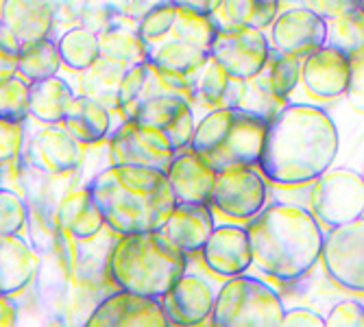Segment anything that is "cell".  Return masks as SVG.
Returning a JSON list of instances; mask_svg holds the SVG:
<instances>
[{"label":"cell","mask_w":364,"mask_h":327,"mask_svg":"<svg viewBox=\"0 0 364 327\" xmlns=\"http://www.w3.org/2000/svg\"><path fill=\"white\" fill-rule=\"evenodd\" d=\"M216 294L212 286L198 275H183L161 297L168 325H198L212 318Z\"/></svg>","instance_id":"obj_17"},{"label":"cell","mask_w":364,"mask_h":327,"mask_svg":"<svg viewBox=\"0 0 364 327\" xmlns=\"http://www.w3.org/2000/svg\"><path fill=\"white\" fill-rule=\"evenodd\" d=\"M220 11L227 22L255 26V28H271L273 20L279 14V0H223Z\"/></svg>","instance_id":"obj_26"},{"label":"cell","mask_w":364,"mask_h":327,"mask_svg":"<svg viewBox=\"0 0 364 327\" xmlns=\"http://www.w3.org/2000/svg\"><path fill=\"white\" fill-rule=\"evenodd\" d=\"M177 149L164 131L129 118L114 138V164H138V166L159 168L166 173Z\"/></svg>","instance_id":"obj_10"},{"label":"cell","mask_w":364,"mask_h":327,"mask_svg":"<svg viewBox=\"0 0 364 327\" xmlns=\"http://www.w3.org/2000/svg\"><path fill=\"white\" fill-rule=\"evenodd\" d=\"M312 214L336 227L364 216V177L351 168H329L312 181Z\"/></svg>","instance_id":"obj_7"},{"label":"cell","mask_w":364,"mask_h":327,"mask_svg":"<svg viewBox=\"0 0 364 327\" xmlns=\"http://www.w3.org/2000/svg\"><path fill=\"white\" fill-rule=\"evenodd\" d=\"M149 59L157 65L164 77L192 101L194 81L205 65V61L210 59V53L181 40H166L153 46Z\"/></svg>","instance_id":"obj_18"},{"label":"cell","mask_w":364,"mask_h":327,"mask_svg":"<svg viewBox=\"0 0 364 327\" xmlns=\"http://www.w3.org/2000/svg\"><path fill=\"white\" fill-rule=\"evenodd\" d=\"M267 177L262 175V171L251 164L231 161L216 168L210 205L231 220L249 223L267 205Z\"/></svg>","instance_id":"obj_6"},{"label":"cell","mask_w":364,"mask_h":327,"mask_svg":"<svg viewBox=\"0 0 364 327\" xmlns=\"http://www.w3.org/2000/svg\"><path fill=\"white\" fill-rule=\"evenodd\" d=\"M282 325L286 327H325V316L312 308H290L284 314Z\"/></svg>","instance_id":"obj_30"},{"label":"cell","mask_w":364,"mask_h":327,"mask_svg":"<svg viewBox=\"0 0 364 327\" xmlns=\"http://www.w3.org/2000/svg\"><path fill=\"white\" fill-rule=\"evenodd\" d=\"M349 57H351V70H349L347 98L355 112L364 114V48Z\"/></svg>","instance_id":"obj_29"},{"label":"cell","mask_w":364,"mask_h":327,"mask_svg":"<svg viewBox=\"0 0 364 327\" xmlns=\"http://www.w3.org/2000/svg\"><path fill=\"white\" fill-rule=\"evenodd\" d=\"M327 44L347 55L364 48V11L360 7L347 9L338 16L327 18Z\"/></svg>","instance_id":"obj_25"},{"label":"cell","mask_w":364,"mask_h":327,"mask_svg":"<svg viewBox=\"0 0 364 327\" xmlns=\"http://www.w3.org/2000/svg\"><path fill=\"white\" fill-rule=\"evenodd\" d=\"M325 42L327 20L308 5L279 11L271 24V46L284 55L304 59Z\"/></svg>","instance_id":"obj_11"},{"label":"cell","mask_w":364,"mask_h":327,"mask_svg":"<svg viewBox=\"0 0 364 327\" xmlns=\"http://www.w3.org/2000/svg\"><path fill=\"white\" fill-rule=\"evenodd\" d=\"M218 28H220V24L214 20V14H203V11L177 5L175 24H173L171 36L166 40H181V42H188L192 46H198L210 53Z\"/></svg>","instance_id":"obj_23"},{"label":"cell","mask_w":364,"mask_h":327,"mask_svg":"<svg viewBox=\"0 0 364 327\" xmlns=\"http://www.w3.org/2000/svg\"><path fill=\"white\" fill-rule=\"evenodd\" d=\"M210 55L238 81L251 79L269 65L271 42L262 28L227 22L220 24Z\"/></svg>","instance_id":"obj_8"},{"label":"cell","mask_w":364,"mask_h":327,"mask_svg":"<svg viewBox=\"0 0 364 327\" xmlns=\"http://www.w3.org/2000/svg\"><path fill=\"white\" fill-rule=\"evenodd\" d=\"M103 218L120 234L161 229L177 205L168 175L138 164H114L94 188Z\"/></svg>","instance_id":"obj_3"},{"label":"cell","mask_w":364,"mask_h":327,"mask_svg":"<svg viewBox=\"0 0 364 327\" xmlns=\"http://www.w3.org/2000/svg\"><path fill=\"white\" fill-rule=\"evenodd\" d=\"M203 264L220 277L242 275L253 267L251 242L247 227L240 225H216L205 247L201 249Z\"/></svg>","instance_id":"obj_14"},{"label":"cell","mask_w":364,"mask_h":327,"mask_svg":"<svg viewBox=\"0 0 364 327\" xmlns=\"http://www.w3.org/2000/svg\"><path fill=\"white\" fill-rule=\"evenodd\" d=\"M131 118L164 131L177 151L190 146L194 129H196L194 112L190 107V98H186L181 94L155 96L151 101L142 103Z\"/></svg>","instance_id":"obj_13"},{"label":"cell","mask_w":364,"mask_h":327,"mask_svg":"<svg viewBox=\"0 0 364 327\" xmlns=\"http://www.w3.org/2000/svg\"><path fill=\"white\" fill-rule=\"evenodd\" d=\"M90 323H107V325H168L164 306L144 294L136 292H116L98 308V314Z\"/></svg>","instance_id":"obj_20"},{"label":"cell","mask_w":364,"mask_h":327,"mask_svg":"<svg viewBox=\"0 0 364 327\" xmlns=\"http://www.w3.org/2000/svg\"><path fill=\"white\" fill-rule=\"evenodd\" d=\"M301 61L299 57L277 53L273 59H269V81L275 94L284 101H288V96L296 90V85L301 83Z\"/></svg>","instance_id":"obj_27"},{"label":"cell","mask_w":364,"mask_h":327,"mask_svg":"<svg viewBox=\"0 0 364 327\" xmlns=\"http://www.w3.org/2000/svg\"><path fill=\"white\" fill-rule=\"evenodd\" d=\"M216 223L210 203H177L161 225V234L190 255L201 253Z\"/></svg>","instance_id":"obj_19"},{"label":"cell","mask_w":364,"mask_h":327,"mask_svg":"<svg viewBox=\"0 0 364 327\" xmlns=\"http://www.w3.org/2000/svg\"><path fill=\"white\" fill-rule=\"evenodd\" d=\"M286 103L288 101L279 98L275 94V90L271 87L269 75L259 73V75H255V77L245 79V81L238 83V94H236L234 107L271 120L282 107H286Z\"/></svg>","instance_id":"obj_22"},{"label":"cell","mask_w":364,"mask_h":327,"mask_svg":"<svg viewBox=\"0 0 364 327\" xmlns=\"http://www.w3.org/2000/svg\"><path fill=\"white\" fill-rule=\"evenodd\" d=\"M338 155V129L316 105H286L271 120L259 171L275 186H306L332 168Z\"/></svg>","instance_id":"obj_1"},{"label":"cell","mask_w":364,"mask_h":327,"mask_svg":"<svg viewBox=\"0 0 364 327\" xmlns=\"http://www.w3.org/2000/svg\"><path fill=\"white\" fill-rule=\"evenodd\" d=\"M325 325L332 327H364V304L355 299L338 301L325 316Z\"/></svg>","instance_id":"obj_28"},{"label":"cell","mask_w":364,"mask_h":327,"mask_svg":"<svg viewBox=\"0 0 364 327\" xmlns=\"http://www.w3.org/2000/svg\"><path fill=\"white\" fill-rule=\"evenodd\" d=\"M306 5L327 20V18L338 16L347 9L358 7V0H306Z\"/></svg>","instance_id":"obj_31"},{"label":"cell","mask_w":364,"mask_h":327,"mask_svg":"<svg viewBox=\"0 0 364 327\" xmlns=\"http://www.w3.org/2000/svg\"><path fill=\"white\" fill-rule=\"evenodd\" d=\"M321 262L334 284L349 292H364V216L329 227Z\"/></svg>","instance_id":"obj_9"},{"label":"cell","mask_w":364,"mask_h":327,"mask_svg":"<svg viewBox=\"0 0 364 327\" xmlns=\"http://www.w3.org/2000/svg\"><path fill=\"white\" fill-rule=\"evenodd\" d=\"M166 175L175 190L177 203H210L216 168L208 157L196 153L192 146L175 153Z\"/></svg>","instance_id":"obj_15"},{"label":"cell","mask_w":364,"mask_h":327,"mask_svg":"<svg viewBox=\"0 0 364 327\" xmlns=\"http://www.w3.org/2000/svg\"><path fill=\"white\" fill-rule=\"evenodd\" d=\"M253 267L267 277L290 284L308 275L321 259L323 229L318 218L292 203L264 205L249 225Z\"/></svg>","instance_id":"obj_2"},{"label":"cell","mask_w":364,"mask_h":327,"mask_svg":"<svg viewBox=\"0 0 364 327\" xmlns=\"http://www.w3.org/2000/svg\"><path fill=\"white\" fill-rule=\"evenodd\" d=\"M349 70H351V57L345 50L325 42L308 57H304L301 83L312 98L332 101V98L347 94Z\"/></svg>","instance_id":"obj_12"},{"label":"cell","mask_w":364,"mask_h":327,"mask_svg":"<svg viewBox=\"0 0 364 327\" xmlns=\"http://www.w3.org/2000/svg\"><path fill=\"white\" fill-rule=\"evenodd\" d=\"M188 269V253L155 232L124 234L112 253V277L129 292L161 299Z\"/></svg>","instance_id":"obj_4"},{"label":"cell","mask_w":364,"mask_h":327,"mask_svg":"<svg viewBox=\"0 0 364 327\" xmlns=\"http://www.w3.org/2000/svg\"><path fill=\"white\" fill-rule=\"evenodd\" d=\"M286 308L275 288L251 275L229 277L216 292L212 323L220 327H277Z\"/></svg>","instance_id":"obj_5"},{"label":"cell","mask_w":364,"mask_h":327,"mask_svg":"<svg viewBox=\"0 0 364 327\" xmlns=\"http://www.w3.org/2000/svg\"><path fill=\"white\" fill-rule=\"evenodd\" d=\"M267 131H269L267 118L236 107V118L229 127V134L223 146L210 157L214 168H220L231 161H242V164H251V166H259L264 142H267Z\"/></svg>","instance_id":"obj_16"},{"label":"cell","mask_w":364,"mask_h":327,"mask_svg":"<svg viewBox=\"0 0 364 327\" xmlns=\"http://www.w3.org/2000/svg\"><path fill=\"white\" fill-rule=\"evenodd\" d=\"M238 79L231 77L223 65L210 55L205 65L198 73L194 87H192V101L203 105L208 109L218 107H234L236 94H238Z\"/></svg>","instance_id":"obj_21"},{"label":"cell","mask_w":364,"mask_h":327,"mask_svg":"<svg viewBox=\"0 0 364 327\" xmlns=\"http://www.w3.org/2000/svg\"><path fill=\"white\" fill-rule=\"evenodd\" d=\"M358 7H360V9L364 11V0H358Z\"/></svg>","instance_id":"obj_33"},{"label":"cell","mask_w":364,"mask_h":327,"mask_svg":"<svg viewBox=\"0 0 364 327\" xmlns=\"http://www.w3.org/2000/svg\"><path fill=\"white\" fill-rule=\"evenodd\" d=\"M362 177H364V173H362Z\"/></svg>","instance_id":"obj_34"},{"label":"cell","mask_w":364,"mask_h":327,"mask_svg":"<svg viewBox=\"0 0 364 327\" xmlns=\"http://www.w3.org/2000/svg\"><path fill=\"white\" fill-rule=\"evenodd\" d=\"M173 3L179 7H190L196 11H203V14H216V11H220L223 0H173Z\"/></svg>","instance_id":"obj_32"},{"label":"cell","mask_w":364,"mask_h":327,"mask_svg":"<svg viewBox=\"0 0 364 327\" xmlns=\"http://www.w3.org/2000/svg\"><path fill=\"white\" fill-rule=\"evenodd\" d=\"M236 118V107H218V109H210L205 114V118L196 124L194 129V136L190 146L201 153L203 157H212L225 142L227 134H229V127Z\"/></svg>","instance_id":"obj_24"}]
</instances>
